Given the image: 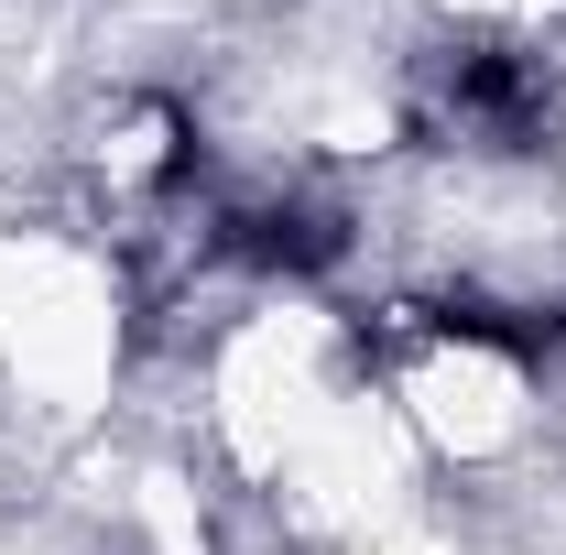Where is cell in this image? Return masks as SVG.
Instances as JSON below:
<instances>
[{
	"label": "cell",
	"instance_id": "obj_1",
	"mask_svg": "<svg viewBox=\"0 0 566 555\" xmlns=\"http://www.w3.org/2000/svg\"><path fill=\"white\" fill-rule=\"evenodd\" d=\"M424 109L480 153H534L545 121H556V76L534 55H512V44H447L424 66Z\"/></svg>",
	"mask_w": 566,
	"mask_h": 555
},
{
	"label": "cell",
	"instance_id": "obj_2",
	"mask_svg": "<svg viewBox=\"0 0 566 555\" xmlns=\"http://www.w3.org/2000/svg\"><path fill=\"white\" fill-rule=\"evenodd\" d=\"M229 251L262 262V273H327L349 251V218L316 208V197H283V208H240L229 218Z\"/></svg>",
	"mask_w": 566,
	"mask_h": 555
}]
</instances>
